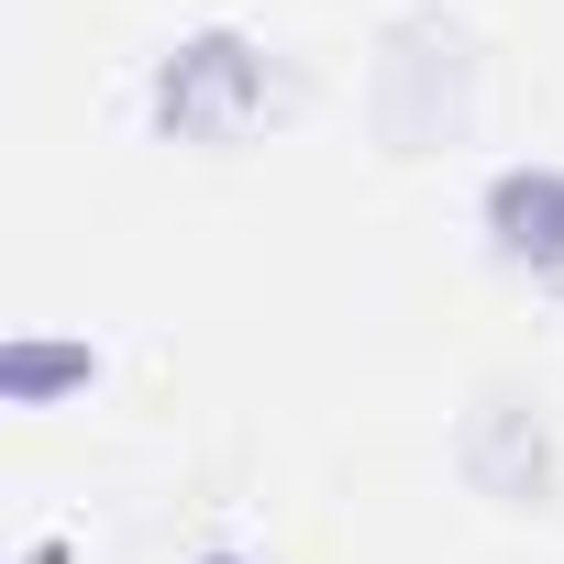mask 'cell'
<instances>
[{"label": "cell", "instance_id": "cell-1", "mask_svg": "<svg viewBox=\"0 0 564 564\" xmlns=\"http://www.w3.org/2000/svg\"><path fill=\"white\" fill-rule=\"evenodd\" d=\"M155 111H166L177 133H232V122L254 111V56H243L232 34L177 45V56L155 67Z\"/></svg>", "mask_w": 564, "mask_h": 564}, {"label": "cell", "instance_id": "cell-2", "mask_svg": "<svg viewBox=\"0 0 564 564\" xmlns=\"http://www.w3.org/2000/svg\"><path fill=\"white\" fill-rule=\"evenodd\" d=\"M487 210H498L509 254H564V177H531V166H509Z\"/></svg>", "mask_w": 564, "mask_h": 564}, {"label": "cell", "instance_id": "cell-3", "mask_svg": "<svg viewBox=\"0 0 564 564\" xmlns=\"http://www.w3.org/2000/svg\"><path fill=\"white\" fill-rule=\"evenodd\" d=\"M56 377H89V355H12V388H23V399L56 388Z\"/></svg>", "mask_w": 564, "mask_h": 564}]
</instances>
